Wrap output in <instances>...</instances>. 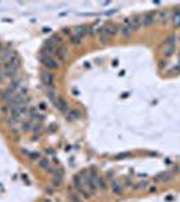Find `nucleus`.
<instances>
[{
    "mask_svg": "<svg viewBox=\"0 0 180 202\" xmlns=\"http://www.w3.org/2000/svg\"><path fill=\"white\" fill-rule=\"evenodd\" d=\"M42 81L43 83L46 85V88L50 89V88H54V82H55V77L51 72H44L42 74Z\"/></svg>",
    "mask_w": 180,
    "mask_h": 202,
    "instance_id": "obj_1",
    "label": "nucleus"
},
{
    "mask_svg": "<svg viewBox=\"0 0 180 202\" xmlns=\"http://www.w3.org/2000/svg\"><path fill=\"white\" fill-rule=\"evenodd\" d=\"M175 39L176 38L175 37H171L168 40H167V43H165V57L168 58V57H171L172 54L175 53V50H176V43H175Z\"/></svg>",
    "mask_w": 180,
    "mask_h": 202,
    "instance_id": "obj_2",
    "label": "nucleus"
},
{
    "mask_svg": "<svg viewBox=\"0 0 180 202\" xmlns=\"http://www.w3.org/2000/svg\"><path fill=\"white\" fill-rule=\"evenodd\" d=\"M86 186H87V189L90 190V194H96L97 193V177H91V175H89V177H86Z\"/></svg>",
    "mask_w": 180,
    "mask_h": 202,
    "instance_id": "obj_3",
    "label": "nucleus"
},
{
    "mask_svg": "<svg viewBox=\"0 0 180 202\" xmlns=\"http://www.w3.org/2000/svg\"><path fill=\"white\" fill-rule=\"evenodd\" d=\"M133 31H134V30L132 28V26H130V19H125V24H124V26L120 28L121 35H122V37H125V38H129Z\"/></svg>",
    "mask_w": 180,
    "mask_h": 202,
    "instance_id": "obj_4",
    "label": "nucleus"
},
{
    "mask_svg": "<svg viewBox=\"0 0 180 202\" xmlns=\"http://www.w3.org/2000/svg\"><path fill=\"white\" fill-rule=\"evenodd\" d=\"M55 107L58 108L61 112L66 113L67 110H69V104H67V101L63 98V97H56L55 100Z\"/></svg>",
    "mask_w": 180,
    "mask_h": 202,
    "instance_id": "obj_5",
    "label": "nucleus"
},
{
    "mask_svg": "<svg viewBox=\"0 0 180 202\" xmlns=\"http://www.w3.org/2000/svg\"><path fill=\"white\" fill-rule=\"evenodd\" d=\"M42 62L43 65H44L46 67H48V69H58L59 67V63L55 61L54 58H50V57H42Z\"/></svg>",
    "mask_w": 180,
    "mask_h": 202,
    "instance_id": "obj_6",
    "label": "nucleus"
},
{
    "mask_svg": "<svg viewBox=\"0 0 180 202\" xmlns=\"http://www.w3.org/2000/svg\"><path fill=\"white\" fill-rule=\"evenodd\" d=\"M155 20H156V13L155 12H147V13H144V16H142V26L148 27V26L155 23Z\"/></svg>",
    "mask_w": 180,
    "mask_h": 202,
    "instance_id": "obj_7",
    "label": "nucleus"
},
{
    "mask_svg": "<svg viewBox=\"0 0 180 202\" xmlns=\"http://www.w3.org/2000/svg\"><path fill=\"white\" fill-rule=\"evenodd\" d=\"M67 54H69V48H67L66 45H61L58 48H56V54L55 55L58 57L59 61H64L67 58Z\"/></svg>",
    "mask_w": 180,
    "mask_h": 202,
    "instance_id": "obj_8",
    "label": "nucleus"
},
{
    "mask_svg": "<svg viewBox=\"0 0 180 202\" xmlns=\"http://www.w3.org/2000/svg\"><path fill=\"white\" fill-rule=\"evenodd\" d=\"M118 26L116 23H107L106 26H104V32H106L109 37H113V35H116L118 32Z\"/></svg>",
    "mask_w": 180,
    "mask_h": 202,
    "instance_id": "obj_9",
    "label": "nucleus"
},
{
    "mask_svg": "<svg viewBox=\"0 0 180 202\" xmlns=\"http://www.w3.org/2000/svg\"><path fill=\"white\" fill-rule=\"evenodd\" d=\"M16 72H18V69H16V67H13L12 65H10V63H5L4 67H3V74L5 75V78L13 77V75L16 74Z\"/></svg>",
    "mask_w": 180,
    "mask_h": 202,
    "instance_id": "obj_10",
    "label": "nucleus"
},
{
    "mask_svg": "<svg viewBox=\"0 0 180 202\" xmlns=\"http://www.w3.org/2000/svg\"><path fill=\"white\" fill-rule=\"evenodd\" d=\"M112 191L116 194V195H121V194H122V191H124L122 185H121L118 180H114V179H113V180H112Z\"/></svg>",
    "mask_w": 180,
    "mask_h": 202,
    "instance_id": "obj_11",
    "label": "nucleus"
},
{
    "mask_svg": "<svg viewBox=\"0 0 180 202\" xmlns=\"http://www.w3.org/2000/svg\"><path fill=\"white\" fill-rule=\"evenodd\" d=\"M130 26L133 30H139L140 27H142V16H134L133 19H130Z\"/></svg>",
    "mask_w": 180,
    "mask_h": 202,
    "instance_id": "obj_12",
    "label": "nucleus"
},
{
    "mask_svg": "<svg viewBox=\"0 0 180 202\" xmlns=\"http://www.w3.org/2000/svg\"><path fill=\"white\" fill-rule=\"evenodd\" d=\"M13 55H15V53H13V51H11V50H8V48H5V50H1V58H0V59H3L5 63H8V62L12 59Z\"/></svg>",
    "mask_w": 180,
    "mask_h": 202,
    "instance_id": "obj_13",
    "label": "nucleus"
},
{
    "mask_svg": "<svg viewBox=\"0 0 180 202\" xmlns=\"http://www.w3.org/2000/svg\"><path fill=\"white\" fill-rule=\"evenodd\" d=\"M73 183H74L75 189L77 190H81V189L83 187V178H82V174H77L74 177V179H73Z\"/></svg>",
    "mask_w": 180,
    "mask_h": 202,
    "instance_id": "obj_14",
    "label": "nucleus"
},
{
    "mask_svg": "<svg viewBox=\"0 0 180 202\" xmlns=\"http://www.w3.org/2000/svg\"><path fill=\"white\" fill-rule=\"evenodd\" d=\"M172 179V174L168 171L165 172H161V174L157 175V178H156V180H160V182H168V180Z\"/></svg>",
    "mask_w": 180,
    "mask_h": 202,
    "instance_id": "obj_15",
    "label": "nucleus"
},
{
    "mask_svg": "<svg viewBox=\"0 0 180 202\" xmlns=\"http://www.w3.org/2000/svg\"><path fill=\"white\" fill-rule=\"evenodd\" d=\"M82 38H83V35H81L79 32H74V34L71 35V39H70V42H71L73 45H81V42H82Z\"/></svg>",
    "mask_w": 180,
    "mask_h": 202,
    "instance_id": "obj_16",
    "label": "nucleus"
},
{
    "mask_svg": "<svg viewBox=\"0 0 180 202\" xmlns=\"http://www.w3.org/2000/svg\"><path fill=\"white\" fill-rule=\"evenodd\" d=\"M97 187L101 190H106L107 185H106V179L104 177H97Z\"/></svg>",
    "mask_w": 180,
    "mask_h": 202,
    "instance_id": "obj_17",
    "label": "nucleus"
},
{
    "mask_svg": "<svg viewBox=\"0 0 180 202\" xmlns=\"http://www.w3.org/2000/svg\"><path fill=\"white\" fill-rule=\"evenodd\" d=\"M156 19H159V22L160 23H165L167 20H168V12L167 11H160L159 12V15H156Z\"/></svg>",
    "mask_w": 180,
    "mask_h": 202,
    "instance_id": "obj_18",
    "label": "nucleus"
},
{
    "mask_svg": "<svg viewBox=\"0 0 180 202\" xmlns=\"http://www.w3.org/2000/svg\"><path fill=\"white\" fill-rule=\"evenodd\" d=\"M109 39H110V37L106 34V32H104V30H102V31L99 32V43L107 45V43H109Z\"/></svg>",
    "mask_w": 180,
    "mask_h": 202,
    "instance_id": "obj_19",
    "label": "nucleus"
},
{
    "mask_svg": "<svg viewBox=\"0 0 180 202\" xmlns=\"http://www.w3.org/2000/svg\"><path fill=\"white\" fill-rule=\"evenodd\" d=\"M81 117V113L78 112L77 109H73V110H69V113H67V119H70V120H77V119Z\"/></svg>",
    "mask_w": 180,
    "mask_h": 202,
    "instance_id": "obj_20",
    "label": "nucleus"
},
{
    "mask_svg": "<svg viewBox=\"0 0 180 202\" xmlns=\"http://www.w3.org/2000/svg\"><path fill=\"white\" fill-rule=\"evenodd\" d=\"M69 199L71 202H83L82 198L79 197V194L78 193H74V191H70L69 193Z\"/></svg>",
    "mask_w": 180,
    "mask_h": 202,
    "instance_id": "obj_21",
    "label": "nucleus"
},
{
    "mask_svg": "<svg viewBox=\"0 0 180 202\" xmlns=\"http://www.w3.org/2000/svg\"><path fill=\"white\" fill-rule=\"evenodd\" d=\"M8 63H10V65H12L13 67H16V69H18V67L20 66V58H19V57L15 54V55L12 57V59H11V61L8 62Z\"/></svg>",
    "mask_w": 180,
    "mask_h": 202,
    "instance_id": "obj_22",
    "label": "nucleus"
},
{
    "mask_svg": "<svg viewBox=\"0 0 180 202\" xmlns=\"http://www.w3.org/2000/svg\"><path fill=\"white\" fill-rule=\"evenodd\" d=\"M172 22H173L175 26H180V10L175 11L173 16H172Z\"/></svg>",
    "mask_w": 180,
    "mask_h": 202,
    "instance_id": "obj_23",
    "label": "nucleus"
},
{
    "mask_svg": "<svg viewBox=\"0 0 180 202\" xmlns=\"http://www.w3.org/2000/svg\"><path fill=\"white\" fill-rule=\"evenodd\" d=\"M39 167L40 168H43V170H47V168H50V162H48V159H40L39 160Z\"/></svg>",
    "mask_w": 180,
    "mask_h": 202,
    "instance_id": "obj_24",
    "label": "nucleus"
},
{
    "mask_svg": "<svg viewBox=\"0 0 180 202\" xmlns=\"http://www.w3.org/2000/svg\"><path fill=\"white\" fill-rule=\"evenodd\" d=\"M47 94H48V98H50L51 101H54V102H55L56 97H55V92H54V88L47 89Z\"/></svg>",
    "mask_w": 180,
    "mask_h": 202,
    "instance_id": "obj_25",
    "label": "nucleus"
},
{
    "mask_svg": "<svg viewBox=\"0 0 180 202\" xmlns=\"http://www.w3.org/2000/svg\"><path fill=\"white\" fill-rule=\"evenodd\" d=\"M147 186H148V182H147V180H141L139 185L134 186V189H136V190H140V189H144V187H147Z\"/></svg>",
    "mask_w": 180,
    "mask_h": 202,
    "instance_id": "obj_26",
    "label": "nucleus"
},
{
    "mask_svg": "<svg viewBox=\"0 0 180 202\" xmlns=\"http://www.w3.org/2000/svg\"><path fill=\"white\" fill-rule=\"evenodd\" d=\"M8 88L13 89V90H15V89H18V88H19V80H16V81H12V82H11V85L8 86Z\"/></svg>",
    "mask_w": 180,
    "mask_h": 202,
    "instance_id": "obj_27",
    "label": "nucleus"
},
{
    "mask_svg": "<svg viewBox=\"0 0 180 202\" xmlns=\"http://www.w3.org/2000/svg\"><path fill=\"white\" fill-rule=\"evenodd\" d=\"M30 127H31V125H30V123H24L23 124V129H24V131H28Z\"/></svg>",
    "mask_w": 180,
    "mask_h": 202,
    "instance_id": "obj_28",
    "label": "nucleus"
},
{
    "mask_svg": "<svg viewBox=\"0 0 180 202\" xmlns=\"http://www.w3.org/2000/svg\"><path fill=\"white\" fill-rule=\"evenodd\" d=\"M30 158H31V159H35V158H39V154H38V152H34V154H31V155H30Z\"/></svg>",
    "mask_w": 180,
    "mask_h": 202,
    "instance_id": "obj_29",
    "label": "nucleus"
},
{
    "mask_svg": "<svg viewBox=\"0 0 180 202\" xmlns=\"http://www.w3.org/2000/svg\"><path fill=\"white\" fill-rule=\"evenodd\" d=\"M4 80H5V75L3 74V70H1V72H0V82H3Z\"/></svg>",
    "mask_w": 180,
    "mask_h": 202,
    "instance_id": "obj_30",
    "label": "nucleus"
},
{
    "mask_svg": "<svg viewBox=\"0 0 180 202\" xmlns=\"http://www.w3.org/2000/svg\"><path fill=\"white\" fill-rule=\"evenodd\" d=\"M125 185H126V186H132V182H130L129 179H126V180H125Z\"/></svg>",
    "mask_w": 180,
    "mask_h": 202,
    "instance_id": "obj_31",
    "label": "nucleus"
},
{
    "mask_svg": "<svg viewBox=\"0 0 180 202\" xmlns=\"http://www.w3.org/2000/svg\"><path fill=\"white\" fill-rule=\"evenodd\" d=\"M150 193H156V187H150Z\"/></svg>",
    "mask_w": 180,
    "mask_h": 202,
    "instance_id": "obj_32",
    "label": "nucleus"
},
{
    "mask_svg": "<svg viewBox=\"0 0 180 202\" xmlns=\"http://www.w3.org/2000/svg\"><path fill=\"white\" fill-rule=\"evenodd\" d=\"M40 108H42V109H46V104H43L42 102V104H40Z\"/></svg>",
    "mask_w": 180,
    "mask_h": 202,
    "instance_id": "obj_33",
    "label": "nucleus"
},
{
    "mask_svg": "<svg viewBox=\"0 0 180 202\" xmlns=\"http://www.w3.org/2000/svg\"><path fill=\"white\" fill-rule=\"evenodd\" d=\"M3 94H4V92H1V89H0V97H3Z\"/></svg>",
    "mask_w": 180,
    "mask_h": 202,
    "instance_id": "obj_34",
    "label": "nucleus"
},
{
    "mask_svg": "<svg viewBox=\"0 0 180 202\" xmlns=\"http://www.w3.org/2000/svg\"><path fill=\"white\" fill-rule=\"evenodd\" d=\"M1 70H3L1 69V59H0V72H1Z\"/></svg>",
    "mask_w": 180,
    "mask_h": 202,
    "instance_id": "obj_35",
    "label": "nucleus"
},
{
    "mask_svg": "<svg viewBox=\"0 0 180 202\" xmlns=\"http://www.w3.org/2000/svg\"><path fill=\"white\" fill-rule=\"evenodd\" d=\"M44 202H50V201H48V199H47V201H44Z\"/></svg>",
    "mask_w": 180,
    "mask_h": 202,
    "instance_id": "obj_36",
    "label": "nucleus"
}]
</instances>
